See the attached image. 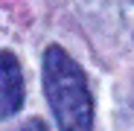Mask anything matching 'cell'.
Returning <instances> with one entry per match:
<instances>
[{
	"label": "cell",
	"mask_w": 134,
	"mask_h": 131,
	"mask_svg": "<svg viewBox=\"0 0 134 131\" xmlns=\"http://www.w3.org/2000/svg\"><path fill=\"white\" fill-rule=\"evenodd\" d=\"M24 105V73L12 53H0V119L20 111Z\"/></svg>",
	"instance_id": "2"
},
{
	"label": "cell",
	"mask_w": 134,
	"mask_h": 131,
	"mask_svg": "<svg viewBox=\"0 0 134 131\" xmlns=\"http://www.w3.org/2000/svg\"><path fill=\"white\" fill-rule=\"evenodd\" d=\"M44 90L61 131H91L93 128V99L87 90L82 67L61 47L44 53Z\"/></svg>",
	"instance_id": "1"
}]
</instances>
